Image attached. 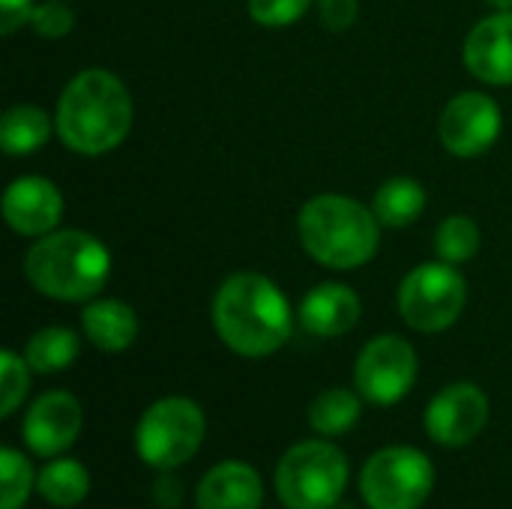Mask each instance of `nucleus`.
<instances>
[{
	"mask_svg": "<svg viewBox=\"0 0 512 509\" xmlns=\"http://www.w3.org/2000/svg\"><path fill=\"white\" fill-rule=\"evenodd\" d=\"M60 141L81 156H102L123 144L132 126V96L108 69L78 72L57 99Z\"/></svg>",
	"mask_w": 512,
	"mask_h": 509,
	"instance_id": "nucleus-1",
	"label": "nucleus"
},
{
	"mask_svg": "<svg viewBox=\"0 0 512 509\" xmlns=\"http://www.w3.org/2000/svg\"><path fill=\"white\" fill-rule=\"evenodd\" d=\"M213 327L240 357H267L291 336V306L261 273H234L213 300Z\"/></svg>",
	"mask_w": 512,
	"mask_h": 509,
	"instance_id": "nucleus-2",
	"label": "nucleus"
},
{
	"mask_svg": "<svg viewBox=\"0 0 512 509\" xmlns=\"http://www.w3.org/2000/svg\"><path fill=\"white\" fill-rule=\"evenodd\" d=\"M297 231L303 249L330 270H357L369 264L381 243V222L375 210L333 192L303 204Z\"/></svg>",
	"mask_w": 512,
	"mask_h": 509,
	"instance_id": "nucleus-3",
	"label": "nucleus"
},
{
	"mask_svg": "<svg viewBox=\"0 0 512 509\" xmlns=\"http://www.w3.org/2000/svg\"><path fill=\"white\" fill-rule=\"evenodd\" d=\"M111 273V255L99 237L87 231H54L39 237L24 255L27 282L63 303L93 300Z\"/></svg>",
	"mask_w": 512,
	"mask_h": 509,
	"instance_id": "nucleus-4",
	"label": "nucleus"
},
{
	"mask_svg": "<svg viewBox=\"0 0 512 509\" xmlns=\"http://www.w3.org/2000/svg\"><path fill=\"white\" fill-rule=\"evenodd\" d=\"M348 483L345 456L327 441L291 447L276 468V492L288 509H333Z\"/></svg>",
	"mask_w": 512,
	"mask_h": 509,
	"instance_id": "nucleus-5",
	"label": "nucleus"
},
{
	"mask_svg": "<svg viewBox=\"0 0 512 509\" xmlns=\"http://www.w3.org/2000/svg\"><path fill=\"white\" fill-rule=\"evenodd\" d=\"M204 432L207 423L201 408L192 399L168 396L153 402L138 420L135 450L147 465L159 471H174L198 453Z\"/></svg>",
	"mask_w": 512,
	"mask_h": 509,
	"instance_id": "nucleus-6",
	"label": "nucleus"
},
{
	"mask_svg": "<svg viewBox=\"0 0 512 509\" xmlns=\"http://www.w3.org/2000/svg\"><path fill=\"white\" fill-rule=\"evenodd\" d=\"M465 300V276L447 261L420 264L399 285V315L420 333H441L453 327L465 309Z\"/></svg>",
	"mask_w": 512,
	"mask_h": 509,
	"instance_id": "nucleus-7",
	"label": "nucleus"
},
{
	"mask_svg": "<svg viewBox=\"0 0 512 509\" xmlns=\"http://www.w3.org/2000/svg\"><path fill=\"white\" fill-rule=\"evenodd\" d=\"M435 486L432 462L411 447L375 453L360 477V492L372 509H420Z\"/></svg>",
	"mask_w": 512,
	"mask_h": 509,
	"instance_id": "nucleus-8",
	"label": "nucleus"
},
{
	"mask_svg": "<svg viewBox=\"0 0 512 509\" xmlns=\"http://www.w3.org/2000/svg\"><path fill=\"white\" fill-rule=\"evenodd\" d=\"M417 381V354L402 336L372 339L354 366V384L372 405H396Z\"/></svg>",
	"mask_w": 512,
	"mask_h": 509,
	"instance_id": "nucleus-9",
	"label": "nucleus"
},
{
	"mask_svg": "<svg viewBox=\"0 0 512 509\" xmlns=\"http://www.w3.org/2000/svg\"><path fill=\"white\" fill-rule=\"evenodd\" d=\"M438 132L453 156H480L501 135V108L492 96L480 90L459 93L447 102Z\"/></svg>",
	"mask_w": 512,
	"mask_h": 509,
	"instance_id": "nucleus-10",
	"label": "nucleus"
},
{
	"mask_svg": "<svg viewBox=\"0 0 512 509\" xmlns=\"http://www.w3.org/2000/svg\"><path fill=\"white\" fill-rule=\"evenodd\" d=\"M489 420V399L474 384L444 387L426 408V432L441 447L471 444Z\"/></svg>",
	"mask_w": 512,
	"mask_h": 509,
	"instance_id": "nucleus-11",
	"label": "nucleus"
},
{
	"mask_svg": "<svg viewBox=\"0 0 512 509\" xmlns=\"http://www.w3.org/2000/svg\"><path fill=\"white\" fill-rule=\"evenodd\" d=\"M81 432V405L72 393L51 390L42 393L24 417L21 435L36 456H57Z\"/></svg>",
	"mask_w": 512,
	"mask_h": 509,
	"instance_id": "nucleus-12",
	"label": "nucleus"
},
{
	"mask_svg": "<svg viewBox=\"0 0 512 509\" xmlns=\"http://www.w3.org/2000/svg\"><path fill=\"white\" fill-rule=\"evenodd\" d=\"M63 216V195L45 177H18L3 192V219L21 237H45Z\"/></svg>",
	"mask_w": 512,
	"mask_h": 509,
	"instance_id": "nucleus-13",
	"label": "nucleus"
},
{
	"mask_svg": "<svg viewBox=\"0 0 512 509\" xmlns=\"http://www.w3.org/2000/svg\"><path fill=\"white\" fill-rule=\"evenodd\" d=\"M465 66L486 84H512V9L483 18L468 33Z\"/></svg>",
	"mask_w": 512,
	"mask_h": 509,
	"instance_id": "nucleus-14",
	"label": "nucleus"
},
{
	"mask_svg": "<svg viewBox=\"0 0 512 509\" xmlns=\"http://www.w3.org/2000/svg\"><path fill=\"white\" fill-rule=\"evenodd\" d=\"M360 321V297L339 282L312 288L300 303V324L321 339H336L354 330Z\"/></svg>",
	"mask_w": 512,
	"mask_h": 509,
	"instance_id": "nucleus-15",
	"label": "nucleus"
},
{
	"mask_svg": "<svg viewBox=\"0 0 512 509\" xmlns=\"http://www.w3.org/2000/svg\"><path fill=\"white\" fill-rule=\"evenodd\" d=\"M261 498V477L246 462H222L198 486V509H258Z\"/></svg>",
	"mask_w": 512,
	"mask_h": 509,
	"instance_id": "nucleus-16",
	"label": "nucleus"
},
{
	"mask_svg": "<svg viewBox=\"0 0 512 509\" xmlns=\"http://www.w3.org/2000/svg\"><path fill=\"white\" fill-rule=\"evenodd\" d=\"M81 327L99 351L120 354L138 336V315L123 300H93L81 312Z\"/></svg>",
	"mask_w": 512,
	"mask_h": 509,
	"instance_id": "nucleus-17",
	"label": "nucleus"
},
{
	"mask_svg": "<svg viewBox=\"0 0 512 509\" xmlns=\"http://www.w3.org/2000/svg\"><path fill=\"white\" fill-rule=\"evenodd\" d=\"M372 210H375L378 222L387 228L414 225L426 210V189L411 177H393L375 192Z\"/></svg>",
	"mask_w": 512,
	"mask_h": 509,
	"instance_id": "nucleus-18",
	"label": "nucleus"
},
{
	"mask_svg": "<svg viewBox=\"0 0 512 509\" xmlns=\"http://www.w3.org/2000/svg\"><path fill=\"white\" fill-rule=\"evenodd\" d=\"M51 138V120L36 105H12L0 120V147L9 156L36 153Z\"/></svg>",
	"mask_w": 512,
	"mask_h": 509,
	"instance_id": "nucleus-19",
	"label": "nucleus"
},
{
	"mask_svg": "<svg viewBox=\"0 0 512 509\" xmlns=\"http://www.w3.org/2000/svg\"><path fill=\"white\" fill-rule=\"evenodd\" d=\"M75 357H78V336L66 327H45L33 333L24 348L27 366L39 375L63 372L75 363Z\"/></svg>",
	"mask_w": 512,
	"mask_h": 509,
	"instance_id": "nucleus-20",
	"label": "nucleus"
},
{
	"mask_svg": "<svg viewBox=\"0 0 512 509\" xmlns=\"http://www.w3.org/2000/svg\"><path fill=\"white\" fill-rule=\"evenodd\" d=\"M36 489L54 507H75L90 492V474L75 459H57V462H51L48 468L39 471Z\"/></svg>",
	"mask_w": 512,
	"mask_h": 509,
	"instance_id": "nucleus-21",
	"label": "nucleus"
},
{
	"mask_svg": "<svg viewBox=\"0 0 512 509\" xmlns=\"http://www.w3.org/2000/svg\"><path fill=\"white\" fill-rule=\"evenodd\" d=\"M360 420V396L351 390H324L309 405V423L321 435H345Z\"/></svg>",
	"mask_w": 512,
	"mask_h": 509,
	"instance_id": "nucleus-22",
	"label": "nucleus"
},
{
	"mask_svg": "<svg viewBox=\"0 0 512 509\" xmlns=\"http://www.w3.org/2000/svg\"><path fill=\"white\" fill-rule=\"evenodd\" d=\"M435 252L447 264H465L480 252V228L471 216H447L435 231Z\"/></svg>",
	"mask_w": 512,
	"mask_h": 509,
	"instance_id": "nucleus-23",
	"label": "nucleus"
},
{
	"mask_svg": "<svg viewBox=\"0 0 512 509\" xmlns=\"http://www.w3.org/2000/svg\"><path fill=\"white\" fill-rule=\"evenodd\" d=\"M0 486H3L0 509H21L27 504L30 486H33V468L12 447L0 450Z\"/></svg>",
	"mask_w": 512,
	"mask_h": 509,
	"instance_id": "nucleus-24",
	"label": "nucleus"
},
{
	"mask_svg": "<svg viewBox=\"0 0 512 509\" xmlns=\"http://www.w3.org/2000/svg\"><path fill=\"white\" fill-rule=\"evenodd\" d=\"M27 360L12 354V351H3L0 354V414L9 417L27 396V387H30V375H27Z\"/></svg>",
	"mask_w": 512,
	"mask_h": 509,
	"instance_id": "nucleus-25",
	"label": "nucleus"
},
{
	"mask_svg": "<svg viewBox=\"0 0 512 509\" xmlns=\"http://www.w3.org/2000/svg\"><path fill=\"white\" fill-rule=\"evenodd\" d=\"M312 0H249V15L261 27H288L309 12Z\"/></svg>",
	"mask_w": 512,
	"mask_h": 509,
	"instance_id": "nucleus-26",
	"label": "nucleus"
},
{
	"mask_svg": "<svg viewBox=\"0 0 512 509\" xmlns=\"http://www.w3.org/2000/svg\"><path fill=\"white\" fill-rule=\"evenodd\" d=\"M75 24V12L63 3V0H45L39 6H33L30 15V27L45 36V39H60L72 30Z\"/></svg>",
	"mask_w": 512,
	"mask_h": 509,
	"instance_id": "nucleus-27",
	"label": "nucleus"
},
{
	"mask_svg": "<svg viewBox=\"0 0 512 509\" xmlns=\"http://www.w3.org/2000/svg\"><path fill=\"white\" fill-rule=\"evenodd\" d=\"M357 15H360L357 0H318V18L333 33H342V30L354 27Z\"/></svg>",
	"mask_w": 512,
	"mask_h": 509,
	"instance_id": "nucleus-28",
	"label": "nucleus"
},
{
	"mask_svg": "<svg viewBox=\"0 0 512 509\" xmlns=\"http://www.w3.org/2000/svg\"><path fill=\"white\" fill-rule=\"evenodd\" d=\"M33 0H0V30L3 36H12L24 21L30 24Z\"/></svg>",
	"mask_w": 512,
	"mask_h": 509,
	"instance_id": "nucleus-29",
	"label": "nucleus"
},
{
	"mask_svg": "<svg viewBox=\"0 0 512 509\" xmlns=\"http://www.w3.org/2000/svg\"><path fill=\"white\" fill-rule=\"evenodd\" d=\"M489 6H495L498 12H507V9H512V0H486Z\"/></svg>",
	"mask_w": 512,
	"mask_h": 509,
	"instance_id": "nucleus-30",
	"label": "nucleus"
}]
</instances>
